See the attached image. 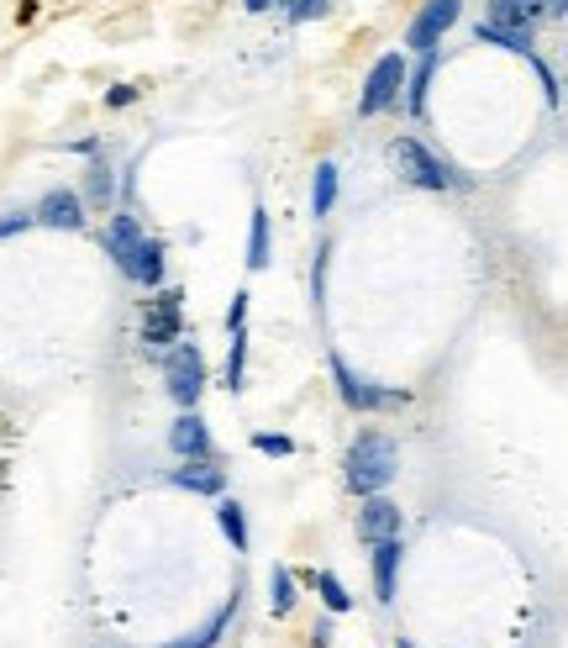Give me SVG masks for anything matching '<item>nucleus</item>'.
Returning <instances> with one entry per match:
<instances>
[{
    "instance_id": "nucleus-1",
    "label": "nucleus",
    "mask_w": 568,
    "mask_h": 648,
    "mask_svg": "<svg viewBox=\"0 0 568 648\" xmlns=\"http://www.w3.org/2000/svg\"><path fill=\"white\" fill-rule=\"evenodd\" d=\"M401 475V449H395V438L390 432H358L348 458H342V485L353 490V496H379L384 485Z\"/></svg>"
},
{
    "instance_id": "nucleus-2",
    "label": "nucleus",
    "mask_w": 568,
    "mask_h": 648,
    "mask_svg": "<svg viewBox=\"0 0 568 648\" xmlns=\"http://www.w3.org/2000/svg\"><path fill=\"white\" fill-rule=\"evenodd\" d=\"M159 369H164V390L174 407L179 411L200 407V396H206V354H200V343H174V348H164Z\"/></svg>"
},
{
    "instance_id": "nucleus-3",
    "label": "nucleus",
    "mask_w": 568,
    "mask_h": 648,
    "mask_svg": "<svg viewBox=\"0 0 568 648\" xmlns=\"http://www.w3.org/2000/svg\"><path fill=\"white\" fill-rule=\"evenodd\" d=\"M390 164L401 169L405 185H422V191H448V185H463V174H452L437 153L426 143H416V138H395L390 143Z\"/></svg>"
},
{
    "instance_id": "nucleus-4",
    "label": "nucleus",
    "mask_w": 568,
    "mask_h": 648,
    "mask_svg": "<svg viewBox=\"0 0 568 648\" xmlns=\"http://www.w3.org/2000/svg\"><path fill=\"white\" fill-rule=\"evenodd\" d=\"M401 96H405V53H384V58H374V69H369L363 90H358V117H379V111L401 106Z\"/></svg>"
},
{
    "instance_id": "nucleus-5",
    "label": "nucleus",
    "mask_w": 568,
    "mask_h": 648,
    "mask_svg": "<svg viewBox=\"0 0 568 648\" xmlns=\"http://www.w3.org/2000/svg\"><path fill=\"white\" fill-rule=\"evenodd\" d=\"M179 337H185V295L179 290H159L142 306V343L159 354V348H174Z\"/></svg>"
},
{
    "instance_id": "nucleus-6",
    "label": "nucleus",
    "mask_w": 568,
    "mask_h": 648,
    "mask_svg": "<svg viewBox=\"0 0 568 648\" xmlns=\"http://www.w3.org/2000/svg\"><path fill=\"white\" fill-rule=\"evenodd\" d=\"M463 17V0H422V11L405 26V48L411 53H437V43L448 37Z\"/></svg>"
},
{
    "instance_id": "nucleus-7",
    "label": "nucleus",
    "mask_w": 568,
    "mask_h": 648,
    "mask_svg": "<svg viewBox=\"0 0 568 648\" xmlns=\"http://www.w3.org/2000/svg\"><path fill=\"white\" fill-rule=\"evenodd\" d=\"M148 233L138 227V216L132 212H111V227H106V253H111V264L138 285V274H142V259H148Z\"/></svg>"
},
{
    "instance_id": "nucleus-8",
    "label": "nucleus",
    "mask_w": 568,
    "mask_h": 648,
    "mask_svg": "<svg viewBox=\"0 0 568 648\" xmlns=\"http://www.w3.org/2000/svg\"><path fill=\"white\" fill-rule=\"evenodd\" d=\"M331 385H337V396L348 401L353 411H379V407H405V390H384V385H369L358 380L353 369H348V359H337L331 354Z\"/></svg>"
},
{
    "instance_id": "nucleus-9",
    "label": "nucleus",
    "mask_w": 568,
    "mask_h": 648,
    "mask_svg": "<svg viewBox=\"0 0 568 648\" xmlns=\"http://www.w3.org/2000/svg\"><path fill=\"white\" fill-rule=\"evenodd\" d=\"M358 538H363V543L401 538V506L390 501L384 490H379V496H363V506H358Z\"/></svg>"
},
{
    "instance_id": "nucleus-10",
    "label": "nucleus",
    "mask_w": 568,
    "mask_h": 648,
    "mask_svg": "<svg viewBox=\"0 0 568 648\" xmlns=\"http://www.w3.org/2000/svg\"><path fill=\"white\" fill-rule=\"evenodd\" d=\"M168 449H174L179 458H211L216 443H211L206 417H200V411H179V417H174V428H168Z\"/></svg>"
},
{
    "instance_id": "nucleus-11",
    "label": "nucleus",
    "mask_w": 568,
    "mask_h": 648,
    "mask_svg": "<svg viewBox=\"0 0 568 648\" xmlns=\"http://www.w3.org/2000/svg\"><path fill=\"white\" fill-rule=\"evenodd\" d=\"M168 485H179V490H195V496H227V469L216 464V458H185Z\"/></svg>"
},
{
    "instance_id": "nucleus-12",
    "label": "nucleus",
    "mask_w": 568,
    "mask_h": 648,
    "mask_svg": "<svg viewBox=\"0 0 568 648\" xmlns=\"http://www.w3.org/2000/svg\"><path fill=\"white\" fill-rule=\"evenodd\" d=\"M37 222H43V227H58V233H79V227H85V195L47 191L43 201H37Z\"/></svg>"
},
{
    "instance_id": "nucleus-13",
    "label": "nucleus",
    "mask_w": 568,
    "mask_h": 648,
    "mask_svg": "<svg viewBox=\"0 0 568 648\" xmlns=\"http://www.w3.org/2000/svg\"><path fill=\"white\" fill-rule=\"evenodd\" d=\"M401 538H384V543H374V596L390 606L395 601V580H401Z\"/></svg>"
},
{
    "instance_id": "nucleus-14",
    "label": "nucleus",
    "mask_w": 568,
    "mask_h": 648,
    "mask_svg": "<svg viewBox=\"0 0 568 648\" xmlns=\"http://www.w3.org/2000/svg\"><path fill=\"white\" fill-rule=\"evenodd\" d=\"M495 26H521V32H537V22H547L543 0H490V17Z\"/></svg>"
},
{
    "instance_id": "nucleus-15",
    "label": "nucleus",
    "mask_w": 568,
    "mask_h": 648,
    "mask_svg": "<svg viewBox=\"0 0 568 648\" xmlns=\"http://www.w3.org/2000/svg\"><path fill=\"white\" fill-rule=\"evenodd\" d=\"M232 617H237V596L221 601V606H216V617L206 627H195V633H185V638H174V644H164V648H216L221 644V633L232 627Z\"/></svg>"
},
{
    "instance_id": "nucleus-16",
    "label": "nucleus",
    "mask_w": 568,
    "mask_h": 648,
    "mask_svg": "<svg viewBox=\"0 0 568 648\" xmlns=\"http://www.w3.org/2000/svg\"><path fill=\"white\" fill-rule=\"evenodd\" d=\"M337 180H342V169L331 164V159H321L316 174H310V216H321V222H327V212L337 206Z\"/></svg>"
},
{
    "instance_id": "nucleus-17",
    "label": "nucleus",
    "mask_w": 568,
    "mask_h": 648,
    "mask_svg": "<svg viewBox=\"0 0 568 648\" xmlns=\"http://www.w3.org/2000/svg\"><path fill=\"white\" fill-rule=\"evenodd\" d=\"M216 522H221V532H227V543H232L237 553H248L253 532H248V511H242V501L221 496V501H216Z\"/></svg>"
},
{
    "instance_id": "nucleus-18",
    "label": "nucleus",
    "mask_w": 568,
    "mask_h": 648,
    "mask_svg": "<svg viewBox=\"0 0 568 648\" xmlns=\"http://www.w3.org/2000/svg\"><path fill=\"white\" fill-rule=\"evenodd\" d=\"M473 37H479V43H490V48L526 53V58H532V43H537V32H521V26H495V22H479V26H473Z\"/></svg>"
},
{
    "instance_id": "nucleus-19",
    "label": "nucleus",
    "mask_w": 568,
    "mask_h": 648,
    "mask_svg": "<svg viewBox=\"0 0 568 648\" xmlns=\"http://www.w3.org/2000/svg\"><path fill=\"white\" fill-rule=\"evenodd\" d=\"M432 74H437V53H422L416 74H405V96H401V106L411 111V117H422V111H426V90H432Z\"/></svg>"
},
{
    "instance_id": "nucleus-20",
    "label": "nucleus",
    "mask_w": 568,
    "mask_h": 648,
    "mask_svg": "<svg viewBox=\"0 0 568 648\" xmlns=\"http://www.w3.org/2000/svg\"><path fill=\"white\" fill-rule=\"evenodd\" d=\"M269 248H274V227H269V212L259 206L248 222V269H269V259H274Z\"/></svg>"
},
{
    "instance_id": "nucleus-21",
    "label": "nucleus",
    "mask_w": 568,
    "mask_h": 648,
    "mask_svg": "<svg viewBox=\"0 0 568 648\" xmlns=\"http://www.w3.org/2000/svg\"><path fill=\"white\" fill-rule=\"evenodd\" d=\"M242 375H248V333H232L227 364H221V390H227V396H242Z\"/></svg>"
},
{
    "instance_id": "nucleus-22",
    "label": "nucleus",
    "mask_w": 568,
    "mask_h": 648,
    "mask_svg": "<svg viewBox=\"0 0 568 648\" xmlns=\"http://www.w3.org/2000/svg\"><path fill=\"white\" fill-rule=\"evenodd\" d=\"M295 601H301L295 575H290L284 564H274V575H269V606H274V617H290V612H295Z\"/></svg>"
},
{
    "instance_id": "nucleus-23",
    "label": "nucleus",
    "mask_w": 568,
    "mask_h": 648,
    "mask_svg": "<svg viewBox=\"0 0 568 648\" xmlns=\"http://www.w3.org/2000/svg\"><path fill=\"white\" fill-rule=\"evenodd\" d=\"M85 201H95V206H111V201H117V174H111V164L95 159V164L85 169Z\"/></svg>"
},
{
    "instance_id": "nucleus-24",
    "label": "nucleus",
    "mask_w": 568,
    "mask_h": 648,
    "mask_svg": "<svg viewBox=\"0 0 568 648\" xmlns=\"http://www.w3.org/2000/svg\"><path fill=\"white\" fill-rule=\"evenodd\" d=\"M316 591H321V601H327V612H353V596L342 591V580L331 575V570L316 575Z\"/></svg>"
},
{
    "instance_id": "nucleus-25",
    "label": "nucleus",
    "mask_w": 568,
    "mask_h": 648,
    "mask_svg": "<svg viewBox=\"0 0 568 648\" xmlns=\"http://www.w3.org/2000/svg\"><path fill=\"white\" fill-rule=\"evenodd\" d=\"M253 449H259L263 458H290L295 454V438H290V432H253Z\"/></svg>"
},
{
    "instance_id": "nucleus-26",
    "label": "nucleus",
    "mask_w": 568,
    "mask_h": 648,
    "mask_svg": "<svg viewBox=\"0 0 568 648\" xmlns=\"http://www.w3.org/2000/svg\"><path fill=\"white\" fill-rule=\"evenodd\" d=\"M310 301H327V242L316 248V264H310Z\"/></svg>"
},
{
    "instance_id": "nucleus-27",
    "label": "nucleus",
    "mask_w": 568,
    "mask_h": 648,
    "mask_svg": "<svg viewBox=\"0 0 568 648\" xmlns=\"http://www.w3.org/2000/svg\"><path fill=\"white\" fill-rule=\"evenodd\" d=\"M331 11V0H295L290 6V22H321Z\"/></svg>"
},
{
    "instance_id": "nucleus-28",
    "label": "nucleus",
    "mask_w": 568,
    "mask_h": 648,
    "mask_svg": "<svg viewBox=\"0 0 568 648\" xmlns=\"http://www.w3.org/2000/svg\"><path fill=\"white\" fill-rule=\"evenodd\" d=\"M232 333H248V290H237L232 306H227V337Z\"/></svg>"
},
{
    "instance_id": "nucleus-29",
    "label": "nucleus",
    "mask_w": 568,
    "mask_h": 648,
    "mask_svg": "<svg viewBox=\"0 0 568 648\" xmlns=\"http://www.w3.org/2000/svg\"><path fill=\"white\" fill-rule=\"evenodd\" d=\"M32 222H37V212H11V216H0V242L17 238V233H26Z\"/></svg>"
},
{
    "instance_id": "nucleus-30",
    "label": "nucleus",
    "mask_w": 568,
    "mask_h": 648,
    "mask_svg": "<svg viewBox=\"0 0 568 648\" xmlns=\"http://www.w3.org/2000/svg\"><path fill=\"white\" fill-rule=\"evenodd\" d=\"M132 100H138V85H111V90H106V106H111V111L132 106Z\"/></svg>"
},
{
    "instance_id": "nucleus-31",
    "label": "nucleus",
    "mask_w": 568,
    "mask_h": 648,
    "mask_svg": "<svg viewBox=\"0 0 568 648\" xmlns=\"http://www.w3.org/2000/svg\"><path fill=\"white\" fill-rule=\"evenodd\" d=\"M269 6H274V0H242V11H248V17H263Z\"/></svg>"
},
{
    "instance_id": "nucleus-32",
    "label": "nucleus",
    "mask_w": 568,
    "mask_h": 648,
    "mask_svg": "<svg viewBox=\"0 0 568 648\" xmlns=\"http://www.w3.org/2000/svg\"><path fill=\"white\" fill-rule=\"evenodd\" d=\"M310 638H316V648H327L331 644V623H316V633H310Z\"/></svg>"
},
{
    "instance_id": "nucleus-33",
    "label": "nucleus",
    "mask_w": 568,
    "mask_h": 648,
    "mask_svg": "<svg viewBox=\"0 0 568 648\" xmlns=\"http://www.w3.org/2000/svg\"><path fill=\"white\" fill-rule=\"evenodd\" d=\"M547 17H568V0H547Z\"/></svg>"
},
{
    "instance_id": "nucleus-34",
    "label": "nucleus",
    "mask_w": 568,
    "mask_h": 648,
    "mask_svg": "<svg viewBox=\"0 0 568 648\" xmlns=\"http://www.w3.org/2000/svg\"><path fill=\"white\" fill-rule=\"evenodd\" d=\"M274 6H284V11H290V6H295V0H274Z\"/></svg>"
},
{
    "instance_id": "nucleus-35",
    "label": "nucleus",
    "mask_w": 568,
    "mask_h": 648,
    "mask_svg": "<svg viewBox=\"0 0 568 648\" xmlns=\"http://www.w3.org/2000/svg\"><path fill=\"white\" fill-rule=\"evenodd\" d=\"M401 648H411V644H401Z\"/></svg>"
}]
</instances>
